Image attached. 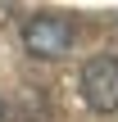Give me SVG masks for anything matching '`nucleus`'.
<instances>
[{"label":"nucleus","instance_id":"f257e3e1","mask_svg":"<svg viewBox=\"0 0 118 122\" xmlns=\"http://www.w3.org/2000/svg\"><path fill=\"white\" fill-rule=\"evenodd\" d=\"M77 91L86 100V109L96 113H114L118 109V54H91L77 72Z\"/></svg>","mask_w":118,"mask_h":122},{"label":"nucleus","instance_id":"7ed1b4c3","mask_svg":"<svg viewBox=\"0 0 118 122\" xmlns=\"http://www.w3.org/2000/svg\"><path fill=\"white\" fill-rule=\"evenodd\" d=\"M0 122H9V104H5V100H0Z\"/></svg>","mask_w":118,"mask_h":122},{"label":"nucleus","instance_id":"f03ea898","mask_svg":"<svg viewBox=\"0 0 118 122\" xmlns=\"http://www.w3.org/2000/svg\"><path fill=\"white\" fill-rule=\"evenodd\" d=\"M73 45V23L64 14H32L23 23V50L32 59H64Z\"/></svg>","mask_w":118,"mask_h":122}]
</instances>
